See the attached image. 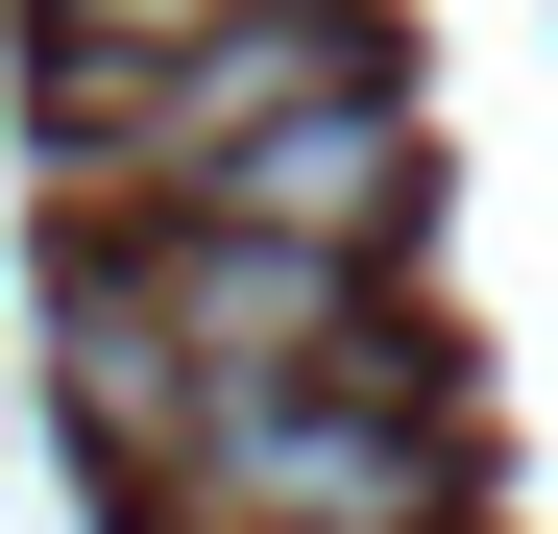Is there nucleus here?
Masks as SVG:
<instances>
[{
  "label": "nucleus",
  "instance_id": "nucleus-1",
  "mask_svg": "<svg viewBox=\"0 0 558 534\" xmlns=\"http://www.w3.org/2000/svg\"><path fill=\"white\" fill-rule=\"evenodd\" d=\"M170 534H437V462H413V413L364 389V365H267V389H195L122 462Z\"/></svg>",
  "mask_w": 558,
  "mask_h": 534
},
{
  "label": "nucleus",
  "instance_id": "nucleus-2",
  "mask_svg": "<svg viewBox=\"0 0 558 534\" xmlns=\"http://www.w3.org/2000/svg\"><path fill=\"white\" fill-rule=\"evenodd\" d=\"M340 73H364L340 0H243V25H170V49H73V146H98L122 195H219L267 122L340 98Z\"/></svg>",
  "mask_w": 558,
  "mask_h": 534
},
{
  "label": "nucleus",
  "instance_id": "nucleus-3",
  "mask_svg": "<svg viewBox=\"0 0 558 534\" xmlns=\"http://www.w3.org/2000/svg\"><path fill=\"white\" fill-rule=\"evenodd\" d=\"M195 219H292V243H389V219H413V122H389V73H340L316 122H267V146L219 170V195H195Z\"/></svg>",
  "mask_w": 558,
  "mask_h": 534
},
{
  "label": "nucleus",
  "instance_id": "nucleus-4",
  "mask_svg": "<svg viewBox=\"0 0 558 534\" xmlns=\"http://www.w3.org/2000/svg\"><path fill=\"white\" fill-rule=\"evenodd\" d=\"M170 25H243V0H73V49H170Z\"/></svg>",
  "mask_w": 558,
  "mask_h": 534
}]
</instances>
